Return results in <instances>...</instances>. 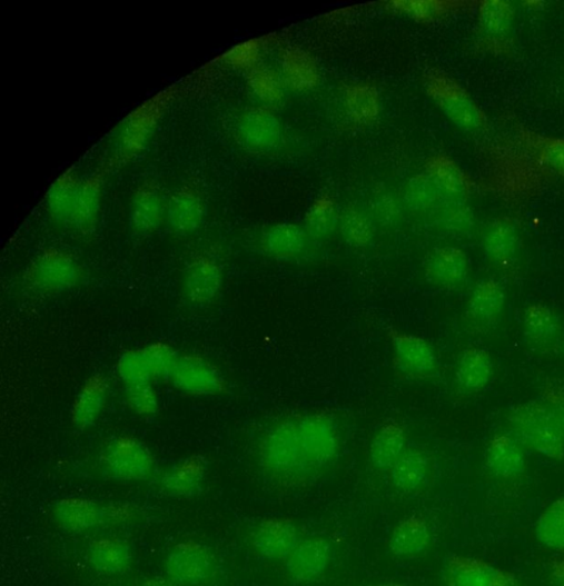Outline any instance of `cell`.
<instances>
[{
    "instance_id": "obj_37",
    "label": "cell",
    "mask_w": 564,
    "mask_h": 586,
    "mask_svg": "<svg viewBox=\"0 0 564 586\" xmlns=\"http://www.w3.org/2000/svg\"><path fill=\"white\" fill-rule=\"evenodd\" d=\"M340 230L346 244L353 248H366L374 238L370 219L357 209H348L342 216Z\"/></svg>"
},
{
    "instance_id": "obj_46",
    "label": "cell",
    "mask_w": 564,
    "mask_h": 586,
    "mask_svg": "<svg viewBox=\"0 0 564 586\" xmlns=\"http://www.w3.org/2000/svg\"><path fill=\"white\" fill-rule=\"evenodd\" d=\"M552 578L556 586H564V559H560L553 563Z\"/></svg>"
},
{
    "instance_id": "obj_10",
    "label": "cell",
    "mask_w": 564,
    "mask_h": 586,
    "mask_svg": "<svg viewBox=\"0 0 564 586\" xmlns=\"http://www.w3.org/2000/svg\"><path fill=\"white\" fill-rule=\"evenodd\" d=\"M523 340L538 357L548 358L562 351L564 322L558 311L544 302H533L522 311Z\"/></svg>"
},
{
    "instance_id": "obj_20",
    "label": "cell",
    "mask_w": 564,
    "mask_h": 586,
    "mask_svg": "<svg viewBox=\"0 0 564 586\" xmlns=\"http://www.w3.org/2000/svg\"><path fill=\"white\" fill-rule=\"evenodd\" d=\"M239 141L255 151H268L280 141L281 127L268 110L254 108L239 116L236 126Z\"/></svg>"
},
{
    "instance_id": "obj_47",
    "label": "cell",
    "mask_w": 564,
    "mask_h": 586,
    "mask_svg": "<svg viewBox=\"0 0 564 586\" xmlns=\"http://www.w3.org/2000/svg\"><path fill=\"white\" fill-rule=\"evenodd\" d=\"M141 586H178L169 577H152L146 579Z\"/></svg>"
},
{
    "instance_id": "obj_45",
    "label": "cell",
    "mask_w": 564,
    "mask_h": 586,
    "mask_svg": "<svg viewBox=\"0 0 564 586\" xmlns=\"http://www.w3.org/2000/svg\"><path fill=\"white\" fill-rule=\"evenodd\" d=\"M376 210L378 217L385 221H389L396 218V203L388 197H383L377 201Z\"/></svg>"
},
{
    "instance_id": "obj_12",
    "label": "cell",
    "mask_w": 564,
    "mask_h": 586,
    "mask_svg": "<svg viewBox=\"0 0 564 586\" xmlns=\"http://www.w3.org/2000/svg\"><path fill=\"white\" fill-rule=\"evenodd\" d=\"M425 279L434 289L447 292L464 290L471 280V262L457 247L435 249L426 260Z\"/></svg>"
},
{
    "instance_id": "obj_5",
    "label": "cell",
    "mask_w": 564,
    "mask_h": 586,
    "mask_svg": "<svg viewBox=\"0 0 564 586\" xmlns=\"http://www.w3.org/2000/svg\"><path fill=\"white\" fill-rule=\"evenodd\" d=\"M105 474L117 481L137 483L151 477L154 456L145 444L131 437H117L108 441L100 455Z\"/></svg>"
},
{
    "instance_id": "obj_2",
    "label": "cell",
    "mask_w": 564,
    "mask_h": 586,
    "mask_svg": "<svg viewBox=\"0 0 564 586\" xmlns=\"http://www.w3.org/2000/svg\"><path fill=\"white\" fill-rule=\"evenodd\" d=\"M505 424L506 431L527 450L555 461L564 459L561 425L543 399L515 405L508 410Z\"/></svg>"
},
{
    "instance_id": "obj_42",
    "label": "cell",
    "mask_w": 564,
    "mask_h": 586,
    "mask_svg": "<svg viewBox=\"0 0 564 586\" xmlns=\"http://www.w3.org/2000/svg\"><path fill=\"white\" fill-rule=\"evenodd\" d=\"M543 162L564 178V139H546L540 143Z\"/></svg>"
},
{
    "instance_id": "obj_32",
    "label": "cell",
    "mask_w": 564,
    "mask_h": 586,
    "mask_svg": "<svg viewBox=\"0 0 564 586\" xmlns=\"http://www.w3.org/2000/svg\"><path fill=\"white\" fill-rule=\"evenodd\" d=\"M109 385L105 377L92 376L76 398L71 411L73 425L79 429L92 427L99 419L108 398Z\"/></svg>"
},
{
    "instance_id": "obj_16",
    "label": "cell",
    "mask_w": 564,
    "mask_h": 586,
    "mask_svg": "<svg viewBox=\"0 0 564 586\" xmlns=\"http://www.w3.org/2000/svg\"><path fill=\"white\" fill-rule=\"evenodd\" d=\"M526 448L507 431L494 435L485 453L487 471L499 481H514L527 471Z\"/></svg>"
},
{
    "instance_id": "obj_41",
    "label": "cell",
    "mask_w": 564,
    "mask_h": 586,
    "mask_svg": "<svg viewBox=\"0 0 564 586\" xmlns=\"http://www.w3.org/2000/svg\"><path fill=\"white\" fill-rule=\"evenodd\" d=\"M348 108L357 119H372L378 111V100L369 89H356L348 95Z\"/></svg>"
},
{
    "instance_id": "obj_14",
    "label": "cell",
    "mask_w": 564,
    "mask_h": 586,
    "mask_svg": "<svg viewBox=\"0 0 564 586\" xmlns=\"http://www.w3.org/2000/svg\"><path fill=\"white\" fill-rule=\"evenodd\" d=\"M446 586H516L517 579L512 573L485 560L454 556L443 569Z\"/></svg>"
},
{
    "instance_id": "obj_8",
    "label": "cell",
    "mask_w": 564,
    "mask_h": 586,
    "mask_svg": "<svg viewBox=\"0 0 564 586\" xmlns=\"http://www.w3.org/2000/svg\"><path fill=\"white\" fill-rule=\"evenodd\" d=\"M388 337L396 371L415 381L432 380L439 374V359L433 345L425 338L392 329Z\"/></svg>"
},
{
    "instance_id": "obj_26",
    "label": "cell",
    "mask_w": 564,
    "mask_h": 586,
    "mask_svg": "<svg viewBox=\"0 0 564 586\" xmlns=\"http://www.w3.org/2000/svg\"><path fill=\"white\" fill-rule=\"evenodd\" d=\"M310 240L304 227L295 224H277L263 234L260 244L267 256L294 260L308 251Z\"/></svg>"
},
{
    "instance_id": "obj_17",
    "label": "cell",
    "mask_w": 564,
    "mask_h": 586,
    "mask_svg": "<svg viewBox=\"0 0 564 586\" xmlns=\"http://www.w3.org/2000/svg\"><path fill=\"white\" fill-rule=\"evenodd\" d=\"M224 287V270L219 262L208 256L194 258L186 267L182 291L186 299L198 306L211 304Z\"/></svg>"
},
{
    "instance_id": "obj_31",
    "label": "cell",
    "mask_w": 564,
    "mask_h": 586,
    "mask_svg": "<svg viewBox=\"0 0 564 586\" xmlns=\"http://www.w3.org/2000/svg\"><path fill=\"white\" fill-rule=\"evenodd\" d=\"M431 471L429 456L424 450L408 448L390 468L389 479L395 489L409 494L426 485Z\"/></svg>"
},
{
    "instance_id": "obj_18",
    "label": "cell",
    "mask_w": 564,
    "mask_h": 586,
    "mask_svg": "<svg viewBox=\"0 0 564 586\" xmlns=\"http://www.w3.org/2000/svg\"><path fill=\"white\" fill-rule=\"evenodd\" d=\"M495 362L491 351L482 347H467L462 350L454 373L456 388L464 396H475L492 384Z\"/></svg>"
},
{
    "instance_id": "obj_23",
    "label": "cell",
    "mask_w": 564,
    "mask_h": 586,
    "mask_svg": "<svg viewBox=\"0 0 564 586\" xmlns=\"http://www.w3.org/2000/svg\"><path fill=\"white\" fill-rule=\"evenodd\" d=\"M436 102L448 119L465 131H477L485 122L479 108L453 83L438 81L433 91Z\"/></svg>"
},
{
    "instance_id": "obj_30",
    "label": "cell",
    "mask_w": 564,
    "mask_h": 586,
    "mask_svg": "<svg viewBox=\"0 0 564 586\" xmlns=\"http://www.w3.org/2000/svg\"><path fill=\"white\" fill-rule=\"evenodd\" d=\"M432 543V532L427 522L414 516L403 519L394 528L389 538V550L394 557L410 559L423 555Z\"/></svg>"
},
{
    "instance_id": "obj_33",
    "label": "cell",
    "mask_w": 564,
    "mask_h": 586,
    "mask_svg": "<svg viewBox=\"0 0 564 586\" xmlns=\"http://www.w3.org/2000/svg\"><path fill=\"white\" fill-rule=\"evenodd\" d=\"M80 181L68 171L59 177L49 188L46 208L49 217L58 225L69 227Z\"/></svg>"
},
{
    "instance_id": "obj_4",
    "label": "cell",
    "mask_w": 564,
    "mask_h": 586,
    "mask_svg": "<svg viewBox=\"0 0 564 586\" xmlns=\"http://www.w3.org/2000/svg\"><path fill=\"white\" fill-rule=\"evenodd\" d=\"M133 516L131 506L103 505L87 498H65L55 505L53 517L65 530L76 534L92 532L106 526L120 525Z\"/></svg>"
},
{
    "instance_id": "obj_40",
    "label": "cell",
    "mask_w": 564,
    "mask_h": 586,
    "mask_svg": "<svg viewBox=\"0 0 564 586\" xmlns=\"http://www.w3.org/2000/svg\"><path fill=\"white\" fill-rule=\"evenodd\" d=\"M126 386L127 401L133 411L141 416H151L158 410V398L151 384Z\"/></svg>"
},
{
    "instance_id": "obj_48",
    "label": "cell",
    "mask_w": 564,
    "mask_h": 586,
    "mask_svg": "<svg viewBox=\"0 0 564 586\" xmlns=\"http://www.w3.org/2000/svg\"><path fill=\"white\" fill-rule=\"evenodd\" d=\"M375 586H409V585L403 584V583H384V584H378Z\"/></svg>"
},
{
    "instance_id": "obj_27",
    "label": "cell",
    "mask_w": 564,
    "mask_h": 586,
    "mask_svg": "<svg viewBox=\"0 0 564 586\" xmlns=\"http://www.w3.org/2000/svg\"><path fill=\"white\" fill-rule=\"evenodd\" d=\"M88 562L100 574L109 576L125 574L133 564V550L122 538L102 537L90 544Z\"/></svg>"
},
{
    "instance_id": "obj_36",
    "label": "cell",
    "mask_w": 564,
    "mask_h": 586,
    "mask_svg": "<svg viewBox=\"0 0 564 586\" xmlns=\"http://www.w3.org/2000/svg\"><path fill=\"white\" fill-rule=\"evenodd\" d=\"M339 222L338 215L334 203L330 200L320 199L309 209L305 229L310 239H327L336 230Z\"/></svg>"
},
{
    "instance_id": "obj_1",
    "label": "cell",
    "mask_w": 564,
    "mask_h": 586,
    "mask_svg": "<svg viewBox=\"0 0 564 586\" xmlns=\"http://www.w3.org/2000/svg\"><path fill=\"white\" fill-rule=\"evenodd\" d=\"M257 449L264 473L279 484L296 485L314 476L301 448L297 415L269 424Z\"/></svg>"
},
{
    "instance_id": "obj_9",
    "label": "cell",
    "mask_w": 564,
    "mask_h": 586,
    "mask_svg": "<svg viewBox=\"0 0 564 586\" xmlns=\"http://www.w3.org/2000/svg\"><path fill=\"white\" fill-rule=\"evenodd\" d=\"M507 308L505 286L495 278L482 279L471 289L464 309L467 328L477 335L495 331Z\"/></svg>"
},
{
    "instance_id": "obj_38",
    "label": "cell",
    "mask_w": 564,
    "mask_h": 586,
    "mask_svg": "<svg viewBox=\"0 0 564 586\" xmlns=\"http://www.w3.org/2000/svg\"><path fill=\"white\" fill-rule=\"evenodd\" d=\"M514 20L512 7L501 0L485 2L479 9V21L483 30L492 36H503L509 31Z\"/></svg>"
},
{
    "instance_id": "obj_11",
    "label": "cell",
    "mask_w": 564,
    "mask_h": 586,
    "mask_svg": "<svg viewBox=\"0 0 564 586\" xmlns=\"http://www.w3.org/2000/svg\"><path fill=\"white\" fill-rule=\"evenodd\" d=\"M178 355L166 344H154L126 354L118 362V374L126 385L151 384L158 377L169 378Z\"/></svg>"
},
{
    "instance_id": "obj_6",
    "label": "cell",
    "mask_w": 564,
    "mask_h": 586,
    "mask_svg": "<svg viewBox=\"0 0 564 586\" xmlns=\"http://www.w3.org/2000/svg\"><path fill=\"white\" fill-rule=\"evenodd\" d=\"M85 279V269L70 254L48 249L31 262L26 281L34 291L56 294L77 287Z\"/></svg>"
},
{
    "instance_id": "obj_29",
    "label": "cell",
    "mask_w": 564,
    "mask_h": 586,
    "mask_svg": "<svg viewBox=\"0 0 564 586\" xmlns=\"http://www.w3.org/2000/svg\"><path fill=\"white\" fill-rule=\"evenodd\" d=\"M102 195L100 176L96 175L80 181L69 228L85 236L92 232L100 220Z\"/></svg>"
},
{
    "instance_id": "obj_21",
    "label": "cell",
    "mask_w": 564,
    "mask_h": 586,
    "mask_svg": "<svg viewBox=\"0 0 564 586\" xmlns=\"http://www.w3.org/2000/svg\"><path fill=\"white\" fill-rule=\"evenodd\" d=\"M168 200L150 183L139 187L131 199L129 222L138 236H149L167 221Z\"/></svg>"
},
{
    "instance_id": "obj_3",
    "label": "cell",
    "mask_w": 564,
    "mask_h": 586,
    "mask_svg": "<svg viewBox=\"0 0 564 586\" xmlns=\"http://www.w3.org/2000/svg\"><path fill=\"white\" fill-rule=\"evenodd\" d=\"M301 448L314 475L334 464L343 445L342 428L337 419L327 413L316 411L297 415Z\"/></svg>"
},
{
    "instance_id": "obj_19",
    "label": "cell",
    "mask_w": 564,
    "mask_h": 586,
    "mask_svg": "<svg viewBox=\"0 0 564 586\" xmlns=\"http://www.w3.org/2000/svg\"><path fill=\"white\" fill-rule=\"evenodd\" d=\"M299 542L297 526L287 519L265 520L253 534V545L257 554L273 562L287 560Z\"/></svg>"
},
{
    "instance_id": "obj_44",
    "label": "cell",
    "mask_w": 564,
    "mask_h": 586,
    "mask_svg": "<svg viewBox=\"0 0 564 586\" xmlns=\"http://www.w3.org/2000/svg\"><path fill=\"white\" fill-rule=\"evenodd\" d=\"M445 222L451 230L465 231L472 225V216L464 209H455L446 216Z\"/></svg>"
},
{
    "instance_id": "obj_43",
    "label": "cell",
    "mask_w": 564,
    "mask_h": 586,
    "mask_svg": "<svg viewBox=\"0 0 564 586\" xmlns=\"http://www.w3.org/2000/svg\"><path fill=\"white\" fill-rule=\"evenodd\" d=\"M542 399L554 411L564 435V385L546 383L542 389Z\"/></svg>"
},
{
    "instance_id": "obj_35",
    "label": "cell",
    "mask_w": 564,
    "mask_h": 586,
    "mask_svg": "<svg viewBox=\"0 0 564 586\" xmlns=\"http://www.w3.org/2000/svg\"><path fill=\"white\" fill-rule=\"evenodd\" d=\"M536 537L545 548L564 552V498L553 501L542 514Z\"/></svg>"
},
{
    "instance_id": "obj_22",
    "label": "cell",
    "mask_w": 564,
    "mask_h": 586,
    "mask_svg": "<svg viewBox=\"0 0 564 586\" xmlns=\"http://www.w3.org/2000/svg\"><path fill=\"white\" fill-rule=\"evenodd\" d=\"M205 218V200L191 187L179 188L168 200L167 222L177 236H191L204 225Z\"/></svg>"
},
{
    "instance_id": "obj_28",
    "label": "cell",
    "mask_w": 564,
    "mask_h": 586,
    "mask_svg": "<svg viewBox=\"0 0 564 586\" xmlns=\"http://www.w3.org/2000/svg\"><path fill=\"white\" fill-rule=\"evenodd\" d=\"M408 450L406 428L396 420L382 424L373 437L369 455L370 461L379 471H388L398 458Z\"/></svg>"
},
{
    "instance_id": "obj_34",
    "label": "cell",
    "mask_w": 564,
    "mask_h": 586,
    "mask_svg": "<svg viewBox=\"0 0 564 586\" xmlns=\"http://www.w3.org/2000/svg\"><path fill=\"white\" fill-rule=\"evenodd\" d=\"M436 185L442 197L449 199H462L468 190L464 173L452 161L441 158L429 166L428 175Z\"/></svg>"
},
{
    "instance_id": "obj_24",
    "label": "cell",
    "mask_w": 564,
    "mask_h": 586,
    "mask_svg": "<svg viewBox=\"0 0 564 586\" xmlns=\"http://www.w3.org/2000/svg\"><path fill=\"white\" fill-rule=\"evenodd\" d=\"M482 248L493 266L509 271L518 260L521 248L516 226L511 220H496L486 230Z\"/></svg>"
},
{
    "instance_id": "obj_49",
    "label": "cell",
    "mask_w": 564,
    "mask_h": 586,
    "mask_svg": "<svg viewBox=\"0 0 564 586\" xmlns=\"http://www.w3.org/2000/svg\"><path fill=\"white\" fill-rule=\"evenodd\" d=\"M562 354H563V356H564V342H563V347H562Z\"/></svg>"
},
{
    "instance_id": "obj_25",
    "label": "cell",
    "mask_w": 564,
    "mask_h": 586,
    "mask_svg": "<svg viewBox=\"0 0 564 586\" xmlns=\"http://www.w3.org/2000/svg\"><path fill=\"white\" fill-rule=\"evenodd\" d=\"M208 471L205 458L191 456L174 465L162 478L159 486L164 493L176 498H190L204 488Z\"/></svg>"
},
{
    "instance_id": "obj_13",
    "label": "cell",
    "mask_w": 564,
    "mask_h": 586,
    "mask_svg": "<svg viewBox=\"0 0 564 586\" xmlns=\"http://www.w3.org/2000/svg\"><path fill=\"white\" fill-rule=\"evenodd\" d=\"M169 379L182 393L195 396H219L227 389L221 371L196 356L178 357Z\"/></svg>"
},
{
    "instance_id": "obj_15",
    "label": "cell",
    "mask_w": 564,
    "mask_h": 586,
    "mask_svg": "<svg viewBox=\"0 0 564 586\" xmlns=\"http://www.w3.org/2000/svg\"><path fill=\"white\" fill-rule=\"evenodd\" d=\"M333 545L325 537L300 539L286 560L289 577L297 584H310L325 576L333 562Z\"/></svg>"
},
{
    "instance_id": "obj_7",
    "label": "cell",
    "mask_w": 564,
    "mask_h": 586,
    "mask_svg": "<svg viewBox=\"0 0 564 586\" xmlns=\"http://www.w3.org/2000/svg\"><path fill=\"white\" fill-rule=\"evenodd\" d=\"M166 569L178 586H209L217 579L219 564L209 546L186 540L174 546Z\"/></svg>"
},
{
    "instance_id": "obj_39",
    "label": "cell",
    "mask_w": 564,
    "mask_h": 586,
    "mask_svg": "<svg viewBox=\"0 0 564 586\" xmlns=\"http://www.w3.org/2000/svg\"><path fill=\"white\" fill-rule=\"evenodd\" d=\"M439 197L441 192L428 175L418 176L408 185L407 201L410 208L415 210L420 211L431 208Z\"/></svg>"
}]
</instances>
